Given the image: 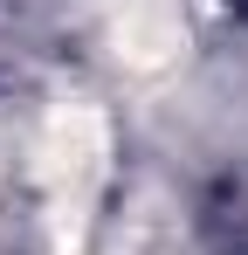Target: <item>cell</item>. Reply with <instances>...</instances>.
I'll return each instance as SVG.
<instances>
[{"instance_id":"7a4b0ae2","label":"cell","mask_w":248,"mask_h":255,"mask_svg":"<svg viewBox=\"0 0 248 255\" xmlns=\"http://www.w3.org/2000/svg\"><path fill=\"white\" fill-rule=\"evenodd\" d=\"M172 214H165V200L145 186L138 193V207L118 221V242H111V255H172Z\"/></svg>"},{"instance_id":"6da1fadb","label":"cell","mask_w":248,"mask_h":255,"mask_svg":"<svg viewBox=\"0 0 248 255\" xmlns=\"http://www.w3.org/2000/svg\"><path fill=\"white\" fill-rule=\"evenodd\" d=\"M118 42H124L131 62H165V55L179 48V14H172L165 0H138L118 21Z\"/></svg>"}]
</instances>
